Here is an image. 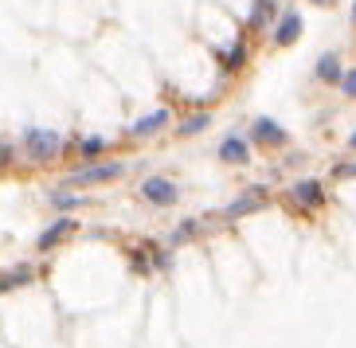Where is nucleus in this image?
<instances>
[{
    "mask_svg": "<svg viewBox=\"0 0 356 348\" xmlns=\"http://www.w3.org/2000/svg\"><path fill=\"white\" fill-rule=\"evenodd\" d=\"M74 153V160H83V165H95V160L106 157V149H110V138H102V133H90V138H71L67 141Z\"/></svg>",
    "mask_w": 356,
    "mask_h": 348,
    "instance_id": "11",
    "label": "nucleus"
},
{
    "mask_svg": "<svg viewBox=\"0 0 356 348\" xmlns=\"http://www.w3.org/2000/svg\"><path fill=\"white\" fill-rule=\"evenodd\" d=\"M348 20H353V24H356V0H353V8H348Z\"/></svg>",
    "mask_w": 356,
    "mask_h": 348,
    "instance_id": "26",
    "label": "nucleus"
},
{
    "mask_svg": "<svg viewBox=\"0 0 356 348\" xmlns=\"http://www.w3.org/2000/svg\"><path fill=\"white\" fill-rule=\"evenodd\" d=\"M302 160H305V153H286L282 165H302Z\"/></svg>",
    "mask_w": 356,
    "mask_h": 348,
    "instance_id": "23",
    "label": "nucleus"
},
{
    "mask_svg": "<svg viewBox=\"0 0 356 348\" xmlns=\"http://www.w3.org/2000/svg\"><path fill=\"white\" fill-rule=\"evenodd\" d=\"M302 12L298 8H282V16L274 20V28H270V40H274V47H293V43L302 40Z\"/></svg>",
    "mask_w": 356,
    "mask_h": 348,
    "instance_id": "10",
    "label": "nucleus"
},
{
    "mask_svg": "<svg viewBox=\"0 0 356 348\" xmlns=\"http://www.w3.org/2000/svg\"><path fill=\"white\" fill-rule=\"evenodd\" d=\"M247 138H251V145L262 149V153H278V149H290V129H286L278 117H266V114H259V117L251 122Z\"/></svg>",
    "mask_w": 356,
    "mask_h": 348,
    "instance_id": "3",
    "label": "nucleus"
},
{
    "mask_svg": "<svg viewBox=\"0 0 356 348\" xmlns=\"http://www.w3.org/2000/svg\"><path fill=\"white\" fill-rule=\"evenodd\" d=\"M341 98H348V102H356V67H345V78H341Z\"/></svg>",
    "mask_w": 356,
    "mask_h": 348,
    "instance_id": "20",
    "label": "nucleus"
},
{
    "mask_svg": "<svg viewBox=\"0 0 356 348\" xmlns=\"http://www.w3.org/2000/svg\"><path fill=\"white\" fill-rule=\"evenodd\" d=\"M278 16H282L278 0H254V4H251V20H247V28H251V32L274 28V20H278Z\"/></svg>",
    "mask_w": 356,
    "mask_h": 348,
    "instance_id": "13",
    "label": "nucleus"
},
{
    "mask_svg": "<svg viewBox=\"0 0 356 348\" xmlns=\"http://www.w3.org/2000/svg\"><path fill=\"white\" fill-rule=\"evenodd\" d=\"M51 204L59 211H74V208H83V204H90L86 196H79V192H67V188H55L51 192Z\"/></svg>",
    "mask_w": 356,
    "mask_h": 348,
    "instance_id": "18",
    "label": "nucleus"
},
{
    "mask_svg": "<svg viewBox=\"0 0 356 348\" xmlns=\"http://www.w3.org/2000/svg\"><path fill=\"white\" fill-rule=\"evenodd\" d=\"M286 200H290L293 211H317L329 204V192H325V180H290V188H286Z\"/></svg>",
    "mask_w": 356,
    "mask_h": 348,
    "instance_id": "5",
    "label": "nucleus"
},
{
    "mask_svg": "<svg viewBox=\"0 0 356 348\" xmlns=\"http://www.w3.org/2000/svg\"><path fill=\"white\" fill-rule=\"evenodd\" d=\"M208 126H211V110H196V114L180 117L172 133H177V138H200V133H204Z\"/></svg>",
    "mask_w": 356,
    "mask_h": 348,
    "instance_id": "16",
    "label": "nucleus"
},
{
    "mask_svg": "<svg viewBox=\"0 0 356 348\" xmlns=\"http://www.w3.org/2000/svg\"><path fill=\"white\" fill-rule=\"evenodd\" d=\"M196 235H200V219H180L177 231L168 235V247H184V243H192Z\"/></svg>",
    "mask_w": 356,
    "mask_h": 348,
    "instance_id": "17",
    "label": "nucleus"
},
{
    "mask_svg": "<svg viewBox=\"0 0 356 348\" xmlns=\"http://www.w3.org/2000/svg\"><path fill=\"white\" fill-rule=\"evenodd\" d=\"M333 180H356V160H341V165H333Z\"/></svg>",
    "mask_w": 356,
    "mask_h": 348,
    "instance_id": "21",
    "label": "nucleus"
},
{
    "mask_svg": "<svg viewBox=\"0 0 356 348\" xmlns=\"http://www.w3.org/2000/svg\"><path fill=\"white\" fill-rule=\"evenodd\" d=\"M149 254H153V270H168L172 266V247H161V243H145Z\"/></svg>",
    "mask_w": 356,
    "mask_h": 348,
    "instance_id": "19",
    "label": "nucleus"
},
{
    "mask_svg": "<svg viewBox=\"0 0 356 348\" xmlns=\"http://www.w3.org/2000/svg\"><path fill=\"white\" fill-rule=\"evenodd\" d=\"M32 282H35V266H28V263L0 270V294H8V290H24V285H32Z\"/></svg>",
    "mask_w": 356,
    "mask_h": 348,
    "instance_id": "14",
    "label": "nucleus"
},
{
    "mask_svg": "<svg viewBox=\"0 0 356 348\" xmlns=\"http://www.w3.org/2000/svg\"><path fill=\"white\" fill-rule=\"evenodd\" d=\"M137 200L149 208H177L180 204V184L172 176H145L137 184Z\"/></svg>",
    "mask_w": 356,
    "mask_h": 348,
    "instance_id": "4",
    "label": "nucleus"
},
{
    "mask_svg": "<svg viewBox=\"0 0 356 348\" xmlns=\"http://www.w3.org/2000/svg\"><path fill=\"white\" fill-rule=\"evenodd\" d=\"M305 4H314V8H333L337 0H305Z\"/></svg>",
    "mask_w": 356,
    "mask_h": 348,
    "instance_id": "24",
    "label": "nucleus"
},
{
    "mask_svg": "<svg viewBox=\"0 0 356 348\" xmlns=\"http://www.w3.org/2000/svg\"><path fill=\"white\" fill-rule=\"evenodd\" d=\"M126 160H95V165H83V169L67 172V188H98V184H114V180L126 176Z\"/></svg>",
    "mask_w": 356,
    "mask_h": 348,
    "instance_id": "2",
    "label": "nucleus"
},
{
    "mask_svg": "<svg viewBox=\"0 0 356 348\" xmlns=\"http://www.w3.org/2000/svg\"><path fill=\"white\" fill-rule=\"evenodd\" d=\"M348 149H353V153H356V129H353V133H348Z\"/></svg>",
    "mask_w": 356,
    "mask_h": 348,
    "instance_id": "25",
    "label": "nucleus"
},
{
    "mask_svg": "<svg viewBox=\"0 0 356 348\" xmlns=\"http://www.w3.org/2000/svg\"><path fill=\"white\" fill-rule=\"evenodd\" d=\"M12 160H16V145L0 138V169H12Z\"/></svg>",
    "mask_w": 356,
    "mask_h": 348,
    "instance_id": "22",
    "label": "nucleus"
},
{
    "mask_svg": "<svg viewBox=\"0 0 356 348\" xmlns=\"http://www.w3.org/2000/svg\"><path fill=\"white\" fill-rule=\"evenodd\" d=\"M67 149V138L59 129H40V126H28L20 133V153L28 165H55V160L63 157Z\"/></svg>",
    "mask_w": 356,
    "mask_h": 348,
    "instance_id": "1",
    "label": "nucleus"
},
{
    "mask_svg": "<svg viewBox=\"0 0 356 348\" xmlns=\"http://www.w3.org/2000/svg\"><path fill=\"white\" fill-rule=\"evenodd\" d=\"M247 63H251V51H247V40H235L227 47V51H220V67L227 74H239V71H247Z\"/></svg>",
    "mask_w": 356,
    "mask_h": 348,
    "instance_id": "15",
    "label": "nucleus"
},
{
    "mask_svg": "<svg viewBox=\"0 0 356 348\" xmlns=\"http://www.w3.org/2000/svg\"><path fill=\"white\" fill-rule=\"evenodd\" d=\"M314 78H317V83H325V86H341V78H345L341 55H337V51L317 55V63H314Z\"/></svg>",
    "mask_w": 356,
    "mask_h": 348,
    "instance_id": "12",
    "label": "nucleus"
},
{
    "mask_svg": "<svg viewBox=\"0 0 356 348\" xmlns=\"http://www.w3.org/2000/svg\"><path fill=\"white\" fill-rule=\"evenodd\" d=\"M270 204V188L266 184H251V188H243L235 200L223 208V219L227 223H235V219H243V215H254V211H262Z\"/></svg>",
    "mask_w": 356,
    "mask_h": 348,
    "instance_id": "6",
    "label": "nucleus"
},
{
    "mask_svg": "<svg viewBox=\"0 0 356 348\" xmlns=\"http://www.w3.org/2000/svg\"><path fill=\"white\" fill-rule=\"evenodd\" d=\"M168 126H172V114H168L165 106H161V110H149V114H141L137 122H129L126 133H129L134 141H153L157 133H165Z\"/></svg>",
    "mask_w": 356,
    "mask_h": 348,
    "instance_id": "9",
    "label": "nucleus"
},
{
    "mask_svg": "<svg viewBox=\"0 0 356 348\" xmlns=\"http://www.w3.org/2000/svg\"><path fill=\"white\" fill-rule=\"evenodd\" d=\"M71 235H79V219H74V215H55V219L40 231V239H35V251H40V254H51V251H59V247H63Z\"/></svg>",
    "mask_w": 356,
    "mask_h": 348,
    "instance_id": "8",
    "label": "nucleus"
},
{
    "mask_svg": "<svg viewBox=\"0 0 356 348\" xmlns=\"http://www.w3.org/2000/svg\"><path fill=\"white\" fill-rule=\"evenodd\" d=\"M220 160L223 165H235V169H247V165H254V145L247 133H239V129H231V133H223L220 141Z\"/></svg>",
    "mask_w": 356,
    "mask_h": 348,
    "instance_id": "7",
    "label": "nucleus"
}]
</instances>
